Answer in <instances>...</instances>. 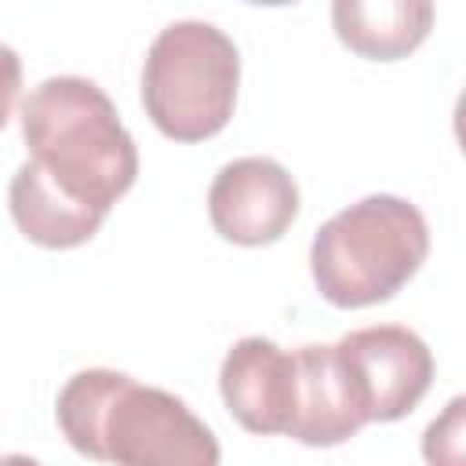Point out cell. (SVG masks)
Instances as JSON below:
<instances>
[{
	"label": "cell",
	"instance_id": "cell-1",
	"mask_svg": "<svg viewBox=\"0 0 466 466\" xmlns=\"http://www.w3.org/2000/svg\"><path fill=\"white\" fill-rule=\"evenodd\" d=\"M62 437L95 462L116 466H218L222 451L204 419L160 386L113 368L76 371L55 404Z\"/></svg>",
	"mask_w": 466,
	"mask_h": 466
},
{
	"label": "cell",
	"instance_id": "cell-2",
	"mask_svg": "<svg viewBox=\"0 0 466 466\" xmlns=\"http://www.w3.org/2000/svg\"><path fill=\"white\" fill-rule=\"evenodd\" d=\"M29 164L87 211L109 208L135 186L138 149L109 95L87 76H47L22 102Z\"/></svg>",
	"mask_w": 466,
	"mask_h": 466
},
{
	"label": "cell",
	"instance_id": "cell-3",
	"mask_svg": "<svg viewBox=\"0 0 466 466\" xmlns=\"http://www.w3.org/2000/svg\"><path fill=\"white\" fill-rule=\"evenodd\" d=\"M430 229L422 211L393 193H371L335 211L309 244L317 291L339 309L393 299L426 262Z\"/></svg>",
	"mask_w": 466,
	"mask_h": 466
},
{
	"label": "cell",
	"instance_id": "cell-4",
	"mask_svg": "<svg viewBox=\"0 0 466 466\" xmlns=\"http://www.w3.org/2000/svg\"><path fill=\"white\" fill-rule=\"evenodd\" d=\"M240 51L211 22L164 25L142 66V106L153 127L175 142L218 135L237 106Z\"/></svg>",
	"mask_w": 466,
	"mask_h": 466
},
{
	"label": "cell",
	"instance_id": "cell-5",
	"mask_svg": "<svg viewBox=\"0 0 466 466\" xmlns=\"http://www.w3.org/2000/svg\"><path fill=\"white\" fill-rule=\"evenodd\" d=\"M335 346L357 379L368 422L404 419L433 382V353L411 328L371 324L342 335Z\"/></svg>",
	"mask_w": 466,
	"mask_h": 466
},
{
	"label": "cell",
	"instance_id": "cell-6",
	"mask_svg": "<svg viewBox=\"0 0 466 466\" xmlns=\"http://www.w3.org/2000/svg\"><path fill=\"white\" fill-rule=\"evenodd\" d=\"M208 215L222 240L262 248L291 229L299 215V186L273 157H240L215 175L208 189Z\"/></svg>",
	"mask_w": 466,
	"mask_h": 466
},
{
	"label": "cell",
	"instance_id": "cell-7",
	"mask_svg": "<svg viewBox=\"0 0 466 466\" xmlns=\"http://www.w3.org/2000/svg\"><path fill=\"white\" fill-rule=\"evenodd\" d=\"M218 390L229 415L248 433H288L299 393L295 353L280 350L262 335H248L226 353L218 368Z\"/></svg>",
	"mask_w": 466,
	"mask_h": 466
},
{
	"label": "cell",
	"instance_id": "cell-8",
	"mask_svg": "<svg viewBox=\"0 0 466 466\" xmlns=\"http://www.w3.org/2000/svg\"><path fill=\"white\" fill-rule=\"evenodd\" d=\"M299 393L288 437L309 448H335L368 426V408L339 346H299Z\"/></svg>",
	"mask_w": 466,
	"mask_h": 466
},
{
	"label": "cell",
	"instance_id": "cell-9",
	"mask_svg": "<svg viewBox=\"0 0 466 466\" xmlns=\"http://www.w3.org/2000/svg\"><path fill=\"white\" fill-rule=\"evenodd\" d=\"M335 36L360 58L393 62L411 55L433 29L430 0H335Z\"/></svg>",
	"mask_w": 466,
	"mask_h": 466
},
{
	"label": "cell",
	"instance_id": "cell-10",
	"mask_svg": "<svg viewBox=\"0 0 466 466\" xmlns=\"http://www.w3.org/2000/svg\"><path fill=\"white\" fill-rule=\"evenodd\" d=\"M7 208H11V218L22 229V237H29L40 248H55V251L87 244L98 233V226L106 222V215L87 211L76 200H69L66 193H58L29 160L11 175Z\"/></svg>",
	"mask_w": 466,
	"mask_h": 466
},
{
	"label": "cell",
	"instance_id": "cell-11",
	"mask_svg": "<svg viewBox=\"0 0 466 466\" xmlns=\"http://www.w3.org/2000/svg\"><path fill=\"white\" fill-rule=\"evenodd\" d=\"M466 400L455 397L441 419H433L422 433V459L430 466H466V451H462V433H466Z\"/></svg>",
	"mask_w": 466,
	"mask_h": 466
},
{
	"label": "cell",
	"instance_id": "cell-12",
	"mask_svg": "<svg viewBox=\"0 0 466 466\" xmlns=\"http://www.w3.org/2000/svg\"><path fill=\"white\" fill-rule=\"evenodd\" d=\"M18 91H22V58L15 47L0 44V127L11 120Z\"/></svg>",
	"mask_w": 466,
	"mask_h": 466
},
{
	"label": "cell",
	"instance_id": "cell-13",
	"mask_svg": "<svg viewBox=\"0 0 466 466\" xmlns=\"http://www.w3.org/2000/svg\"><path fill=\"white\" fill-rule=\"evenodd\" d=\"M0 466H40V462L29 455H0Z\"/></svg>",
	"mask_w": 466,
	"mask_h": 466
}]
</instances>
